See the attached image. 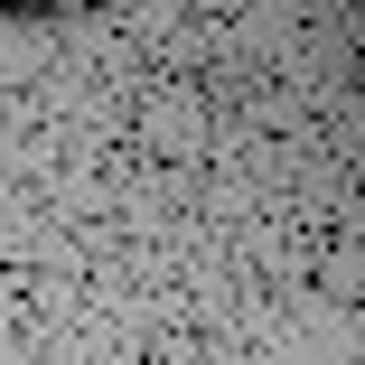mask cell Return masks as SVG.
<instances>
[{"mask_svg": "<svg viewBox=\"0 0 365 365\" xmlns=\"http://www.w3.org/2000/svg\"><path fill=\"white\" fill-rule=\"evenodd\" d=\"M0 10H47V0H0Z\"/></svg>", "mask_w": 365, "mask_h": 365, "instance_id": "6da1fadb", "label": "cell"}]
</instances>
